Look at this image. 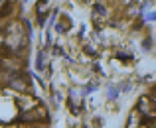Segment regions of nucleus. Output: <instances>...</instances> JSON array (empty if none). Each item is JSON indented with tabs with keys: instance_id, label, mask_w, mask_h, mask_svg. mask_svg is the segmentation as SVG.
Here are the masks:
<instances>
[{
	"instance_id": "obj_1",
	"label": "nucleus",
	"mask_w": 156,
	"mask_h": 128,
	"mask_svg": "<svg viewBox=\"0 0 156 128\" xmlns=\"http://www.w3.org/2000/svg\"><path fill=\"white\" fill-rule=\"evenodd\" d=\"M146 18H148L150 22H154V20H156V12H152V14H148V16H146Z\"/></svg>"
}]
</instances>
